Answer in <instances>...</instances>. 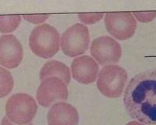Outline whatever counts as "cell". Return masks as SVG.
<instances>
[{
  "instance_id": "1",
  "label": "cell",
  "mask_w": 156,
  "mask_h": 125,
  "mask_svg": "<svg viewBox=\"0 0 156 125\" xmlns=\"http://www.w3.org/2000/svg\"><path fill=\"white\" fill-rule=\"evenodd\" d=\"M123 102L130 117L144 124H156V70L142 72L129 80Z\"/></svg>"
},
{
  "instance_id": "2",
  "label": "cell",
  "mask_w": 156,
  "mask_h": 125,
  "mask_svg": "<svg viewBox=\"0 0 156 125\" xmlns=\"http://www.w3.org/2000/svg\"><path fill=\"white\" fill-rule=\"evenodd\" d=\"M60 42L58 31L48 23L34 27L29 37V45L32 52L43 59L54 56L59 51Z\"/></svg>"
},
{
  "instance_id": "3",
  "label": "cell",
  "mask_w": 156,
  "mask_h": 125,
  "mask_svg": "<svg viewBox=\"0 0 156 125\" xmlns=\"http://www.w3.org/2000/svg\"><path fill=\"white\" fill-rule=\"evenodd\" d=\"M37 111V105L34 98L26 93L12 95L5 104L6 116L18 125L30 123Z\"/></svg>"
},
{
  "instance_id": "4",
  "label": "cell",
  "mask_w": 156,
  "mask_h": 125,
  "mask_svg": "<svg viewBox=\"0 0 156 125\" xmlns=\"http://www.w3.org/2000/svg\"><path fill=\"white\" fill-rule=\"evenodd\" d=\"M127 77L126 70L120 66H105L98 76V89L108 98H119L124 90Z\"/></svg>"
},
{
  "instance_id": "5",
  "label": "cell",
  "mask_w": 156,
  "mask_h": 125,
  "mask_svg": "<svg viewBox=\"0 0 156 125\" xmlns=\"http://www.w3.org/2000/svg\"><path fill=\"white\" fill-rule=\"evenodd\" d=\"M90 34L88 28L82 23H75L66 29L61 37L62 52L69 57L83 55L88 49Z\"/></svg>"
},
{
  "instance_id": "6",
  "label": "cell",
  "mask_w": 156,
  "mask_h": 125,
  "mask_svg": "<svg viewBox=\"0 0 156 125\" xmlns=\"http://www.w3.org/2000/svg\"><path fill=\"white\" fill-rule=\"evenodd\" d=\"M90 52L96 62L104 66L115 65L122 56L120 45L109 36H101L93 40Z\"/></svg>"
},
{
  "instance_id": "7",
  "label": "cell",
  "mask_w": 156,
  "mask_h": 125,
  "mask_svg": "<svg viewBox=\"0 0 156 125\" xmlns=\"http://www.w3.org/2000/svg\"><path fill=\"white\" fill-rule=\"evenodd\" d=\"M68 89L62 80L58 77H48L41 81L37 90L36 98L39 105L45 108L68 98Z\"/></svg>"
},
{
  "instance_id": "8",
  "label": "cell",
  "mask_w": 156,
  "mask_h": 125,
  "mask_svg": "<svg viewBox=\"0 0 156 125\" xmlns=\"http://www.w3.org/2000/svg\"><path fill=\"white\" fill-rule=\"evenodd\" d=\"M104 20L108 32L116 39L123 41L134 35L136 21L131 12H108Z\"/></svg>"
},
{
  "instance_id": "9",
  "label": "cell",
  "mask_w": 156,
  "mask_h": 125,
  "mask_svg": "<svg viewBox=\"0 0 156 125\" xmlns=\"http://www.w3.org/2000/svg\"><path fill=\"white\" fill-rule=\"evenodd\" d=\"M23 56V46L14 35L0 37V64L7 69H14L20 64Z\"/></svg>"
},
{
  "instance_id": "10",
  "label": "cell",
  "mask_w": 156,
  "mask_h": 125,
  "mask_svg": "<svg viewBox=\"0 0 156 125\" xmlns=\"http://www.w3.org/2000/svg\"><path fill=\"white\" fill-rule=\"evenodd\" d=\"M99 66L89 55H82L74 59L71 64L73 78L83 84L94 83L98 76Z\"/></svg>"
},
{
  "instance_id": "11",
  "label": "cell",
  "mask_w": 156,
  "mask_h": 125,
  "mask_svg": "<svg viewBox=\"0 0 156 125\" xmlns=\"http://www.w3.org/2000/svg\"><path fill=\"white\" fill-rule=\"evenodd\" d=\"M47 119L48 125H77L79 114L73 105L61 102L50 108Z\"/></svg>"
},
{
  "instance_id": "12",
  "label": "cell",
  "mask_w": 156,
  "mask_h": 125,
  "mask_svg": "<svg viewBox=\"0 0 156 125\" xmlns=\"http://www.w3.org/2000/svg\"><path fill=\"white\" fill-rule=\"evenodd\" d=\"M40 80L42 81L48 77H58L68 85L70 82V70L69 68L63 62L57 60L47 62L40 71Z\"/></svg>"
},
{
  "instance_id": "13",
  "label": "cell",
  "mask_w": 156,
  "mask_h": 125,
  "mask_svg": "<svg viewBox=\"0 0 156 125\" xmlns=\"http://www.w3.org/2000/svg\"><path fill=\"white\" fill-rule=\"evenodd\" d=\"M14 80L9 70L0 66V98L8 95L13 88Z\"/></svg>"
},
{
  "instance_id": "14",
  "label": "cell",
  "mask_w": 156,
  "mask_h": 125,
  "mask_svg": "<svg viewBox=\"0 0 156 125\" xmlns=\"http://www.w3.org/2000/svg\"><path fill=\"white\" fill-rule=\"evenodd\" d=\"M22 16L20 15L0 16V33H10L14 31L20 24Z\"/></svg>"
},
{
  "instance_id": "15",
  "label": "cell",
  "mask_w": 156,
  "mask_h": 125,
  "mask_svg": "<svg viewBox=\"0 0 156 125\" xmlns=\"http://www.w3.org/2000/svg\"><path fill=\"white\" fill-rule=\"evenodd\" d=\"M103 16H105L103 13H81L78 15V17L82 23L89 25L100 21Z\"/></svg>"
},
{
  "instance_id": "16",
  "label": "cell",
  "mask_w": 156,
  "mask_h": 125,
  "mask_svg": "<svg viewBox=\"0 0 156 125\" xmlns=\"http://www.w3.org/2000/svg\"><path fill=\"white\" fill-rule=\"evenodd\" d=\"M133 16L135 19L141 23H148L156 17V11L151 12H133Z\"/></svg>"
},
{
  "instance_id": "17",
  "label": "cell",
  "mask_w": 156,
  "mask_h": 125,
  "mask_svg": "<svg viewBox=\"0 0 156 125\" xmlns=\"http://www.w3.org/2000/svg\"><path fill=\"white\" fill-rule=\"evenodd\" d=\"M49 16L48 14H41V15H23L22 17L26 21H28L34 24H40L44 23Z\"/></svg>"
},
{
  "instance_id": "18",
  "label": "cell",
  "mask_w": 156,
  "mask_h": 125,
  "mask_svg": "<svg viewBox=\"0 0 156 125\" xmlns=\"http://www.w3.org/2000/svg\"><path fill=\"white\" fill-rule=\"evenodd\" d=\"M1 125H18V124H16V123H12V122L9 120V118L5 116H4L3 119H2ZM25 125H32V124H31V123H28V124H25Z\"/></svg>"
},
{
  "instance_id": "19",
  "label": "cell",
  "mask_w": 156,
  "mask_h": 125,
  "mask_svg": "<svg viewBox=\"0 0 156 125\" xmlns=\"http://www.w3.org/2000/svg\"><path fill=\"white\" fill-rule=\"evenodd\" d=\"M126 125H145V124H143L142 123H140L138 121H130L129 123H126Z\"/></svg>"
}]
</instances>
